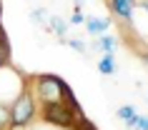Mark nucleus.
<instances>
[{"instance_id":"nucleus-1","label":"nucleus","mask_w":148,"mask_h":130,"mask_svg":"<svg viewBox=\"0 0 148 130\" xmlns=\"http://www.w3.org/2000/svg\"><path fill=\"white\" fill-rule=\"evenodd\" d=\"M28 88H30L33 98L38 100V105H53V103H65V95L70 93L68 83L58 75H35L28 80Z\"/></svg>"},{"instance_id":"nucleus-2","label":"nucleus","mask_w":148,"mask_h":130,"mask_svg":"<svg viewBox=\"0 0 148 130\" xmlns=\"http://www.w3.org/2000/svg\"><path fill=\"white\" fill-rule=\"evenodd\" d=\"M38 110H40V108H38V100L33 98L30 88H25V90L10 103V125H13V130L28 128V125L35 120Z\"/></svg>"},{"instance_id":"nucleus-3","label":"nucleus","mask_w":148,"mask_h":130,"mask_svg":"<svg viewBox=\"0 0 148 130\" xmlns=\"http://www.w3.org/2000/svg\"><path fill=\"white\" fill-rule=\"evenodd\" d=\"M25 88H28V80L23 78L20 70H13L10 65L0 68V103L3 105H10Z\"/></svg>"},{"instance_id":"nucleus-4","label":"nucleus","mask_w":148,"mask_h":130,"mask_svg":"<svg viewBox=\"0 0 148 130\" xmlns=\"http://www.w3.org/2000/svg\"><path fill=\"white\" fill-rule=\"evenodd\" d=\"M40 118L48 123V125H55V128L63 130H75L78 123H75V115L70 113V108L65 103H53V105H40Z\"/></svg>"},{"instance_id":"nucleus-5","label":"nucleus","mask_w":148,"mask_h":130,"mask_svg":"<svg viewBox=\"0 0 148 130\" xmlns=\"http://www.w3.org/2000/svg\"><path fill=\"white\" fill-rule=\"evenodd\" d=\"M106 3H108L110 13H113V15H116L121 23L131 25L133 13H136V5H138V0H106Z\"/></svg>"},{"instance_id":"nucleus-6","label":"nucleus","mask_w":148,"mask_h":130,"mask_svg":"<svg viewBox=\"0 0 148 130\" xmlns=\"http://www.w3.org/2000/svg\"><path fill=\"white\" fill-rule=\"evenodd\" d=\"M110 28V20L108 18H86V30L93 35V38H101L106 35Z\"/></svg>"},{"instance_id":"nucleus-7","label":"nucleus","mask_w":148,"mask_h":130,"mask_svg":"<svg viewBox=\"0 0 148 130\" xmlns=\"http://www.w3.org/2000/svg\"><path fill=\"white\" fill-rule=\"evenodd\" d=\"M68 20H63V18H58V15H50V20H48V30L53 33L55 38H60V40H65L68 38Z\"/></svg>"},{"instance_id":"nucleus-8","label":"nucleus","mask_w":148,"mask_h":130,"mask_svg":"<svg viewBox=\"0 0 148 130\" xmlns=\"http://www.w3.org/2000/svg\"><path fill=\"white\" fill-rule=\"evenodd\" d=\"M93 48H95V50H101L103 55H116V48L118 45H116V38L106 33V35H101V38H95Z\"/></svg>"},{"instance_id":"nucleus-9","label":"nucleus","mask_w":148,"mask_h":130,"mask_svg":"<svg viewBox=\"0 0 148 130\" xmlns=\"http://www.w3.org/2000/svg\"><path fill=\"white\" fill-rule=\"evenodd\" d=\"M98 73L101 75H116V70H118V65H116V55H103L101 60H98Z\"/></svg>"},{"instance_id":"nucleus-10","label":"nucleus","mask_w":148,"mask_h":130,"mask_svg":"<svg viewBox=\"0 0 148 130\" xmlns=\"http://www.w3.org/2000/svg\"><path fill=\"white\" fill-rule=\"evenodd\" d=\"M8 60H10V43H8L5 30H0V68H5Z\"/></svg>"},{"instance_id":"nucleus-11","label":"nucleus","mask_w":148,"mask_h":130,"mask_svg":"<svg viewBox=\"0 0 148 130\" xmlns=\"http://www.w3.org/2000/svg\"><path fill=\"white\" fill-rule=\"evenodd\" d=\"M125 125H128V130H148V118H146V115H138V113H136L131 120L125 123Z\"/></svg>"},{"instance_id":"nucleus-12","label":"nucleus","mask_w":148,"mask_h":130,"mask_svg":"<svg viewBox=\"0 0 148 130\" xmlns=\"http://www.w3.org/2000/svg\"><path fill=\"white\" fill-rule=\"evenodd\" d=\"M0 130H13V125H10V105H3V103H0Z\"/></svg>"},{"instance_id":"nucleus-13","label":"nucleus","mask_w":148,"mask_h":130,"mask_svg":"<svg viewBox=\"0 0 148 130\" xmlns=\"http://www.w3.org/2000/svg\"><path fill=\"white\" fill-rule=\"evenodd\" d=\"M68 48L70 50H75V53H80V55H88V48H86V43L80 38H70L68 40Z\"/></svg>"},{"instance_id":"nucleus-14","label":"nucleus","mask_w":148,"mask_h":130,"mask_svg":"<svg viewBox=\"0 0 148 130\" xmlns=\"http://www.w3.org/2000/svg\"><path fill=\"white\" fill-rule=\"evenodd\" d=\"M116 115H118V118H121L123 123H128V120L133 118V115H136V108H133V105H121Z\"/></svg>"},{"instance_id":"nucleus-15","label":"nucleus","mask_w":148,"mask_h":130,"mask_svg":"<svg viewBox=\"0 0 148 130\" xmlns=\"http://www.w3.org/2000/svg\"><path fill=\"white\" fill-rule=\"evenodd\" d=\"M30 18L35 20V23H40V25H48V20H50V15H48V10H43V8L33 10V13H30Z\"/></svg>"},{"instance_id":"nucleus-16","label":"nucleus","mask_w":148,"mask_h":130,"mask_svg":"<svg viewBox=\"0 0 148 130\" xmlns=\"http://www.w3.org/2000/svg\"><path fill=\"white\" fill-rule=\"evenodd\" d=\"M86 23V15H83V10H73L68 18V25H83Z\"/></svg>"},{"instance_id":"nucleus-17","label":"nucleus","mask_w":148,"mask_h":130,"mask_svg":"<svg viewBox=\"0 0 148 130\" xmlns=\"http://www.w3.org/2000/svg\"><path fill=\"white\" fill-rule=\"evenodd\" d=\"M75 130H98V128H95L93 123L86 118V120H80V123H78V128H75Z\"/></svg>"},{"instance_id":"nucleus-18","label":"nucleus","mask_w":148,"mask_h":130,"mask_svg":"<svg viewBox=\"0 0 148 130\" xmlns=\"http://www.w3.org/2000/svg\"><path fill=\"white\" fill-rule=\"evenodd\" d=\"M83 5H86V0H75L73 3V10H83Z\"/></svg>"},{"instance_id":"nucleus-19","label":"nucleus","mask_w":148,"mask_h":130,"mask_svg":"<svg viewBox=\"0 0 148 130\" xmlns=\"http://www.w3.org/2000/svg\"><path fill=\"white\" fill-rule=\"evenodd\" d=\"M136 8H143L148 13V0H138V5H136Z\"/></svg>"},{"instance_id":"nucleus-20","label":"nucleus","mask_w":148,"mask_h":130,"mask_svg":"<svg viewBox=\"0 0 148 130\" xmlns=\"http://www.w3.org/2000/svg\"><path fill=\"white\" fill-rule=\"evenodd\" d=\"M140 58H143V63L148 65V50H143V53H140Z\"/></svg>"},{"instance_id":"nucleus-21","label":"nucleus","mask_w":148,"mask_h":130,"mask_svg":"<svg viewBox=\"0 0 148 130\" xmlns=\"http://www.w3.org/2000/svg\"><path fill=\"white\" fill-rule=\"evenodd\" d=\"M0 30H3V23H0Z\"/></svg>"}]
</instances>
